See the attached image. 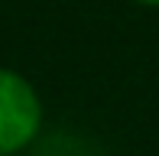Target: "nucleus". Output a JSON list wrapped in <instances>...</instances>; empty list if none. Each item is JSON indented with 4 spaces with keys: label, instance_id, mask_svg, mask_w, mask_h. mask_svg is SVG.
I'll return each mask as SVG.
<instances>
[{
    "label": "nucleus",
    "instance_id": "nucleus-1",
    "mask_svg": "<svg viewBox=\"0 0 159 156\" xmlns=\"http://www.w3.org/2000/svg\"><path fill=\"white\" fill-rule=\"evenodd\" d=\"M42 98L36 85L16 68L0 65V156L30 150L42 130Z\"/></svg>",
    "mask_w": 159,
    "mask_h": 156
},
{
    "label": "nucleus",
    "instance_id": "nucleus-2",
    "mask_svg": "<svg viewBox=\"0 0 159 156\" xmlns=\"http://www.w3.org/2000/svg\"><path fill=\"white\" fill-rule=\"evenodd\" d=\"M133 3H136V7H149V10H156L159 0H133Z\"/></svg>",
    "mask_w": 159,
    "mask_h": 156
}]
</instances>
